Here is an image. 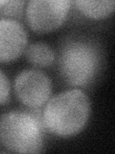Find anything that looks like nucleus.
<instances>
[{"label": "nucleus", "mask_w": 115, "mask_h": 154, "mask_svg": "<svg viewBox=\"0 0 115 154\" xmlns=\"http://www.w3.org/2000/svg\"><path fill=\"white\" fill-rule=\"evenodd\" d=\"M90 100L81 89H70L49 98L42 109L47 131L59 137H71L83 131L90 116Z\"/></svg>", "instance_id": "obj_1"}, {"label": "nucleus", "mask_w": 115, "mask_h": 154, "mask_svg": "<svg viewBox=\"0 0 115 154\" xmlns=\"http://www.w3.org/2000/svg\"><path fill=\"white\" fill-rule=\"evenodd\" d=\"M42 110L10 111L0 117V142L16 153H37L43 147Z\"/></svg>", "instance_id": "obj_2"}, {"label": "nucleus", "mask_w": 115, "mask_h": 154, "mask_svg": "<svg viewBox=\"0 0 115 154\" xmlns=\"http://www.w3.org/2000/svg\"><path fill=\"white\" fill-rule=\"evenodd\" d=\"M100 63L99 47L90 41L73 38L60 47L59 70L62 79L71 86L90 85L98 73Z\"/></svg>", "instance_id": "obj_3"}, {"label": "nucleus", "mask_w": 115, "mask_h": 154, "mask_svg": "<svg viewBox=\"0 0 115 154\" xmlns=\"http://www.w3.org/2000/svg\"><path fill=\"white\" fill-rule=\"evenodd\" d=\"M70 0H30L25 8L29 27L36 33H49L60 27L71 8Z\"/></svg>", "instance_id": "obj_4"}, {"label": "nucleus", "mask_w": 115, "mask_h": 154, "mask_svg": "<svg viewBox=\"0 0 115 154\" xmlns=\"http://www.w3.org/2000/svg\"><path fill=\"white\" fill-rule=\"evenodd\" d=\"M13 89L19 101L32 109L42 107L52 94V81L40 69H25L16 75Z\"/></svg>", "instance_id": "obj_5"}, {"label": "nucleus", "mask_w": 115, "mask_h": 154, "mask_svg": "<svg viewBox=\"0 0 115 154\" xmlns=\"http://www.w3.org/2000/svg\"><path fill=\"white\" fill-rule=\"evenodd\" d=\"M28 43L26 29L18 20L0 17V62L17 59L25 51Z\"/></svg>", "instance_id": "obj_6"}, {"label": "nucleus", "mask_w": 115, "mask_h": 154, "mask_svg": "<svg viewBox=\"0 0 115 154\" xmlns=\"http://www.w3.org/2000/svg\"><path fill=\"white\" fill-rule=\"evenodd\" d=\"M74 3L84 17L92 19L108 17L115 8L114 0H77Z\"/></svg>", "instance_id": "obj_7"}, {"label": "nucleus", "mask_w": 115, "mask_h": 154, "mask_svg": "<svg viewBox=\"0 0 115 154\" xmlns=\"http://www.w3.org/2000/svg\"><path fill=\"white\" fill-rule=\"evenodd\" d=\"M25 57L36 66H49L55 61V52L45 42H37L29 45L25 49Z\"/></svg>", "instance_id": "obj_8"}, {"label": "nucleus", "mask_w": 115, "mask_h": 154, "mask_svg": "<svg viewBox=\"0 0 115 154\" xmlns=\"http://www.w3.org/2000/svg\"><path fill=\"white\" fill-rule=\"evenodd\" d=\"M25 1H8V3L0 9V14L11 17H19L22 13Z\"/></svg>", "instance_id": "obj_9"}, {"label": "nucleus", "mask_w": 115, "mask_h": 154, "mask_svg": "<svg viewBox=\"0 0 115 154\" xmlns=\"http://www.w3.org/2000/svg\"><path fill=\"white\" fill-rule=\"evenodd\" d=\"M11 94V84L8 76L0 69V105L6 103Z\"/></svg>", "instance_id": "obj_10"}, {"label": "nucleus", "mask_w": 115, "mask_h": 154, "mask_svg": "<svg viewBox=\"0 0 115 154\" xmlns=\"http://www.w3.org/2000/svg\"><path fill=\"white\" fill-rule=\"evenodd\" d=\"M9 0H0V9H1L3 6H5L8 3Z\"/></svg>", "instance_id": "obj_11"}]
</instances>
